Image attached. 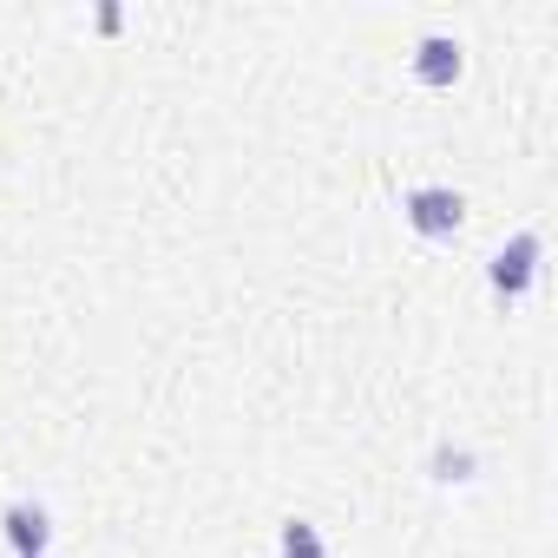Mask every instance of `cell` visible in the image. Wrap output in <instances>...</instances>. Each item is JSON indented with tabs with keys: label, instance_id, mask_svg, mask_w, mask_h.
Returning <instances> with one entry per match:
<instances>
[{
	"label": "cell",
	"instance_id": "7a4b0ae2",
	"mask_svg": "<svg viewBox=\"0 0 558 558\" xmlns=\"http://www.w3.org/2000/svg\"><path fill=\"white\" fill-rule=\"evenodd\" d=\"M408 223L421 230V236H453L460 223H466V197L453 191V184H421V191H408Z\"/></svg>",
	"mask_w": 558,
	"mask_h": 558
},
{
	"label": "cell",
	"instance_id": "8992f818",
	"mask_svg": "<svg viewBox=\"0 0 558 558\" xmlns=\"http://www.w3.org/2000/svg\"><path fill=\"white\" fill-rule=\"evenodd\" d=\"M473 473V453L466 447H440L434 453V480H466Z\"/></svg>",
	"mask_w": 558,
	"mask_h": 558
},
{
	"label": "cell",
	"instance_id": "277c9868",
	"mask_svg": "<svg viewBox=\"0 0 558 558\" xmlns=\"http://www.w3.org/2000/svg\"><path fill=\"white\" fill-rule=\"evenodd\" d=\"M460 40L453 34H427L421 47H414V80H427V86H453L460 80Z\"/></svg>",
	"mask_w": 558,
	"mask_h": 558
},
{
	"label": "cell",
	"instance_id": "6da1fadb",
	"mask_svg": "<svg viewBox=\"0 0 558 558\" xmlns=\"http://www.w3.org/2000/svg\"><path fill=\"white\" fill-rule=\"evenodd\" d=\"M538 256H545L538 230H519V236H506V243L493 250V263H486V283H493V296L519 303V296L538 283Z\"/></svg>",
	"mask_w": 558,
	"mask_h": 558
},
{
	"label": "cell",
	"instance_id": "5b68a950",
	"mask_svg": "<svg viewBox=\"0 0 558 558\" xmlns=\"http://www.w3.org/2000/svg\"><path fill=\"white\" fill-rule=\"evenodd\" d=\"M276 551H283V558H329V545H323V532L310 519H290L283 538H276Z\"/></svg>",
	"mask_w": 558,
	"mask_h": 558
},
{
	"label": "cell",
	"instance_id": "52a82bcc",
	"mask_svg": "<svg viewBox=\"0 0 558 558\" xmlns=\"http://www.w3.org/2000/svg\"><path fill=\"white\" fill-rule=\"evenodd\" d=\"M40 558H47V551H40Z\"/></svg>",
	"mask_w": 558,
	"mask_h": 558
},
{
	"label": "cell",
	"instance_id": "3957f363",
	"mask_svg": "<svg viewBox=\"0 0 558 558\" xmlns=\"http://www.w3.org/2000/svg\"><path fill=\"white\" fill-rule=\"evenodd\" d=\"M0 532H8V545H14L21 558H40V551H47V538H53V519H47V506L14 499V506H8V519H0Z\"/></svg>",
	"mask_w": 558,
	"mask_h": 558
}]
</instances>
